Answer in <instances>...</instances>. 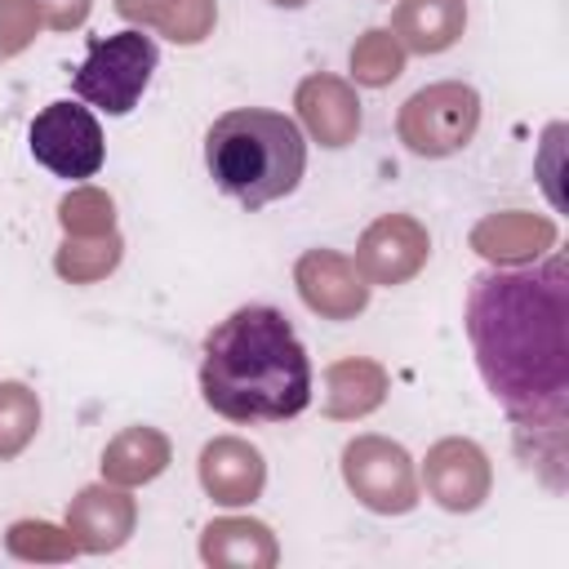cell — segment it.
<instances>
[{"label": "cell", "mask_w": 569, "mask_h": 569, "mask_svg": "<svg viewBox=\"0 0 569 569\" xmlns=\"http://www.w3.org/2000/svg\"><path fill=\"white\" fill-rule=\"evenodd\" d=\"M405 71V49H400V40L391 36V31H365L360 40H356V49H351V76L360 80V84H369V89H382V84H391L396 76Z\"/></svg>", "instance_id": "cell-21"}, {"label": "cell", "mask_w": 569, "mask_h": 569, "mask_svg": "<svg viewBox=\"0 0 569 569\" xmlns=\"http://www.w3.org/2000/svg\"><path fill=\"white\" fill-rule=\"evenodd\" d=\"M169 467V440L156 427H124L102 449V476L111 485H147Z\"/></svg>", "instance_id": "cell-16"}, {"label": "cell", "mask_w": 569, "mask_h": 569, "mask_svg": "<svg viewBox=\"0 0 569 569\" xmlns=\"http://www.w3.org/2000/svg\"><path fill=\"white\" fill-rule=\"evenodd\" d=\"M200 485L222 507H244L267 485V462L249 440L218 436L200 449Z\"/></svg>", "instance_id": "cell-12"}, {"label": "cell", "mask_w": 569, "mask_h": 569, "mask_svg": "<svg viewBox=\"0 0 569 569\" xmlns=\"http://www.w3.org/2000/svg\"><path fill=\"white\" fill-rule=\"evenodd\" d=\"M467 27V0H400L391 36L413 53H445Z\"/></svg>", "instance_id": "cell-14"}, {"label": "cell", "mask_w": 569, "mask_h": 569, "mask_svg": "<svg viewBox=\"0 0 569 569\" xmlns=\"http://www.w3.org/2000/svg\"><path fill=\"white\" fill-rule=\"evenodd\" d=\"M36 9H40V22H49L53 31H71L84 22L89 0H36Z\"/></svg>", "instance_id": "cell-26"}, {"label": "cell", "mask_w": 569, "mask_h": 569, "mask_svg": "<svg viewBox=\"0 0 569 569\" xmlns=\"http://www.w3.org/2000/svg\"><path fill=\"white\" fill-rule=\"evenodd\" d=\"M293 107L320 147H347L360 129V98L338 76H307L298 84Z\"/></svg>", "instance_id": "cell-13"}, {"label": "cell", "mask_w": 569, "mask_h": 569, "mask_svg": "<svg viewBox=\"0 0 569 569\" xmlns=\"http://www.w3.org/2000/svg\"><path fill=\"white\" fill-rule=\"evenodd\" d=\"M467 338L485 387L520 431L565 440L569 413V262L485 271L467 293Z\"/></svg>", "instance_id": "cell-1"}, {"label": "cell", "mask_w": 569, "mask_h": 569, "mask_svg": "<svg viewBox=\"0 0 569 569\" xmlns=\"http://www.w3.org/2000/svg\"><path fill=\"white\" fill-rule=\"evenodd\" d=\"M342 480L378 516H405L418 507L413 458L387 436H356L342 449Z\"/></svg>", "instance_id": "cell-6"}, {"label": "cell", "mask_w": 569, "mask_h": 569, "mask_svg": "<svg viewBox=\"0 0 569 569\" xmlns=\"http://www.w3.org/2000/svg\"><path fill=\"white\" fill-rule=\"evenodd\" d=\"M551 240H556V227L547 218H533V213H498V218L476 227V249L485 258H498V262L538 258Z\"/></svg>", "instance_id": "cell-19"}, {"label": "cell", "mask_w": 569, "mask_h": 569, "mask_svg": "<svg viewBox=\"0 0 569 569\" xmlns=\"http://www.w3.org/2000/svg\"><path fill=\"white\" fill-rule=\"evenodd\" d=\"M31 156L58 178H93L107 156L98 116L80 102H49L31 120Z\"/></svg>", "instance_id": "cell-7"}, {"label": "cell", "mask_w": 569, "mask_h": 569, "mask_svg": "<svg viewBox=\"0 0 569 569\" xmlns=\"http://www.w3.org/2000/svg\"><path fill=\"white\" fill-rule=\"evenodd\" d=\"M271 4H280V9H302L307 0H271Z\"/></svg>", "instance_id": "cell-27"}, {"label": "cell", "mask_w": 569, "mask_h": 569, "mask_svg": "<svg viewBox=\"0 0 569 569\" xmlns=\"http://www.w3.org/2000/svg\"><path fill=\"white\" fill-rule=\"evenodd\" d=\"M489 458L471 440H440L427 449L422 485L445 511H476L489 498Z\"/></svg>", "instance_id": "cell-10"}, {"label": "cell", "mask_w": 569, "mask_h": 569, "mask_svg": "<svg viewBox=\"0 0 569 569\" xmlns=\"http://www.w3.org/2000/svg\"><path fill=\"white\" fill-rule=\"evenodd\" d=\"M160 62V49L151 36H142L138 27L116 31L107 40H93L84 62L71 76V89L93 102L107 116H129L142 98V89L151 84V71Z\"/></svg>", "instance_id": "cell-4"}, {"label": "cell", "mask_w": 569, "mask_h": 569, "mask_svg": "<svg viewBox=\"0 0 569 569\" xmlns=\"http://www.w3.org/2000/svg\"><path fill=\"white\" fill-rule=\"evenodd\" d=\"M40 427V400L27 382H0V462L18 458Z\"/></svg>", "instance_id": "cell-20"}, {"label": "cell", "mask_w": 569, "mask_h": 569, "mask_svg": "<svg viewBox=\"0 0 569 569\" xmlns=\"http://www.w3.org/2000/svg\"><path fill=\"white\" fill-rule=\"evenodd\" d=\"M431 253V236L418 218L409 213H387L378 218L360 244H356V267L369 284H405L409 276H418V267Z\"/></svg>", "instance_id": "cell-8"}, {"label": "cell", "mask_w": 569, "mask_h": 569, "mask_svg": "<svg viewBox=\"0 0 569 569\" xmlns=\"http://www.w3.org/2000/svg\"><path fill=\"white\" fill-rule=\"evenodd\" d=\"M120 18L156 27L173 44H200L213 27V0H116Z\"/></svg>", "instance_id": "cell-17"}, {"label": "cell", "mask_w": 569, "mask_h": 569, "mask_svg": "<svg viewBox=\"0 0 569 569\" xmlns=\"http://www.w3.org/2000/svg\"><path fill=\"white\" fill-rule=\"evenodd\" d=\"M133 520H138L133 498L124 493V485H111V480L80 489L67 507V533L76 551H89V556L116 551L133 533Z\"/></svg>", "instance_id": "cell-11"}, {"label": "cell", "mask_w": 569, "mask_h": 569, "mask_svg": "<svg viewBox=\"0 0 569 569\" xmlns=\"http://www.w3.org/2000/svg\"><path fill=\"white\" fill-rule=\"evenodd\" d=\"M120 262V236H89V240H67L58 253V276L67 280H98Z\"/></svg>", "instance_id": "cell-22"}, {"label": "cell", "mask_w": 569, "mask_h": 569, "mask_svg": "<svg viewBox=\"0 0 569 569\" xmlns=\"http://www.w3.org/2000/svg\"><path fill=\"white\" fill-rule=\"evenodd\" d=\"M111 200L102 196V191H71L67 200H62V227L71 231V236H107L111 231Z\"/></svg>", "instance_id": "cell-24"}, {"label": "cell", "mask_w": 569, "mask_h": 569, "mask_svg": "<svg viewBox=\"0 0 569 569\" xmlns=\"http://www.w3.org/2000/svg\"><path fill=\"white\" fill-rule=\"evenodd\" d=\"M36 31H40L36 0H0V58L27 49Z\"/></svg>", "instance_id": "cell-25"}, {"label": "cell", "mask_w": 569, "mask_h": 569, "mask_svg": "<svg viewBox=\"0 0 569 569\" xmlns=\"http://www.w3.org/2000/svg\"><path fill=\"white\" fill-rule=\"evenodd\" d=\"M293 284L302 302L325 320H351L369 302V280L360 276V267L333 249H307L293 267Z\"/></svg>", "instance_id": "cell-9"}, {"label": "cell", "mask_w": 569, "mask_h": 569, "mask_svg": "<svg viewBox=\"0 0 569 569\" xmlns=\"http://www.w3.org/2000/svg\"><path fill=\"white\" fill-rule=\"evenodd\" d=\"M387 396V373L373 360H338L325 373V413L329 418H360L378 409Z\"/></svg>", "instance_id": "cell-18"}, {"label": "cell", "mask_w": 569, "mask_h": 569, "mask_svg": "<svg viewBox=\"0 0 569 569\" xmlns=\"http://www.w3.org/2000/svg\"><path fill=\"white\" fill-rule=\"evenodd\" d=\"M4 542H9V551L22 556V560H36V556H44V560H62V556L76 551L71 533H58V529L44 525V520H18V525L9 529Z\"/></svg>", "instance_id": "cell-23"}, {"label": "cell", "mask_w": 569, "mask_h": 569, "mask_svg": "<svg viewBox=\"0 0 569 569\" xmlns=\"http://www.w3.org/2000/svg\"><path fill=\"white\" fill-rule=\"evenodd\" d=\"M200 556H204L209 565L267 569V565H276V538H271V529H267L262 520H240V516H227V520L204 525Z\"/></svg>", "instance_id": "cell-15"}, {"label": "cell", "mask_w": 569, "mask_h": 569, "mask_svg": "<svg viewBox=\"0 0 569 569\" xmlns=\"http://www.w3.org/2000/svg\"><path fill=\"white\" fill-rule=\"evenodd\" d=\"M476 124H480V93L462 80H445V84L418 89L400 107L396 133L413 156L440 160V156L462 151L476 138Z\"/></svg>", "instance_id": "cell-5"}, {"label": "cell", "mask_w": 569, "mask_h": 569, "mask_svg": "<svg viewBox=\"0 0 569 569\" xmlns=\"http://www.w3.org/2000/svg\"><path fill=\"white\" fill-rule=\"evenodd\" d=\"M204 164L218 191H227L244 209H262L298 191L307 169V138L284 111L236 107L209 124Z\"/></svg>", "instance_id": "cell-3"}, {"label": "cell", "mask_w": 569, "mask_h": 569, "mask_svg": "<svg viewBox=\"0 0 569 569\" xmlns=\"http://www.w3.org/2000/svg\"><path fill=\"white\" fill-rule=\"evenodd\" d=\"M200 396L227 422H284L311 405V360L284 311L236 307L204 338Z\"/></svg>", "instance_id": "cell-2"}]
</instances>
